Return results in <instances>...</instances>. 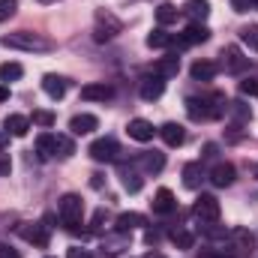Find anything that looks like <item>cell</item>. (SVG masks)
<instances>
[{
    "label": "cell",
    "instance_id": "44",
    "mask_svg": "<svg viewBox=\"0 0 258 258\" xmlns=\"http://www.w3.org/2000/svg\"><path fill=\"white\" fill-rule=\"evenodd\" d=\"M3 144H6V135H3V132H0V147H3Z\"/></svg>",
    "mask_w": 258,
    "mask_h": 258
},
{
    "label": "cell",
    "instance_id": "8",
    "mask_svg": "<svg viewBox=\"0 0 258 258\" xmlns=\"http://www.w3.org/2000/svg\"><path fill=\"white\" fill-rule=\"evenodd\" d=\"M138 93H141V99H144V102L159 99V96L165 93V78H159V75H147V78H141Z\"/></svg>",
    "mask_w": 258,
    "mask_h": 258
},
{
    "label": "cell",
    "instance_id": "15",
    "mask_svg": "<svg viewBox=\"0 0 258 258\" xmlns=\"http://www.w3.org/2000/svg\"><path fill=\"white\" fill-rule=\"evenodd\" d=\"M129 138H135V141H150L153 135H156V129H153V123L150 120H144V117H135V120H129Z\"/></svg>",
    "mask_w": 258,
    "mask_h": 258
},
{
    "label": "cell",
    "instance_id": "42",
    "mask_svg": "<svg viewBox=\"0 0 258 258\" xmlns=\"http://www.w3.org/2000/svg\"><path fill=\"white\" fill-rule=\"evenodd\" d=\"M90 186H93V189H99V186H102V174H93V180H90Z\"/></svg>",
    "mask_w": 258,
    "mask_h": 258
},
{
    "label": "cell",
    "instance_id": "35",
    "mask_svg": "<svg viewBox=\"0 0 258 258\" xmlns=\"http://www.w3.org/2000/svg\"><path fill=\"white\" fill-rule=\"evenodd\" d=\"M33 123H36V126H54V114H51V111H33Z\"/></svg>",
    "mask_w": 258,
    "mask_h": 258
},
{
    "label": "cell",
    "instance_id": "10",
    "mask_svg": "<svg viewBox=\"0 0 258 258\" xmlns=\"http://www.w3.org/2000/svg\"><path fill=\"white\" fill-rule=\"evenodd\" d=\"M234 177H237V171H234V165H231V162H216V165H213V171H210V183H213V186H219V189L231 186V183H234Z\"/></svg>",
    "mask_w": 258,
    "mask_h": 258
},
{
    "label": "cell",
    "instance_id": "6",
    "mask_svg": "<svg viewBox=\"0 0 258 258\" xmlns=\"http://www.w3.org/2000/svg\"><path fill=\"white\" fill-rule=\"evenodd\" d=\"M87 153H90L93 162H114L117 153H120V147H117L114 138H96V141L87 147Z\"/></svg>",
    "mask_w": 258,
    "mask_h": 258
},
{
    "label": "cell",
    "instance_id": "5",
    "mask_svg": "<svg viewBox=\"0 0 258 258\" xmlns=\"http://www.w3.org/2000/svg\"><path fill=\"white\" fill-rule=\"evenodd\" d=\"M120 30H123V24H120L111 12H105V9H99V12H96V33H93V36H96V42L114 39Z\"/></svg>",
    "mask_w": 258,
    "mask_h": 258
},
{
    "label": "cell",
    "instance_id": "17",
    "mask_svg": "<svg viewBox=\"0 0 258 258\" xmlns=\"http://www.w3.org/2000/svg\"><path fill=\"white\" fill-rule=\"evenodd\" d=\"M177 72H180V57H177V54L159 57V60L153 63V75H159V78H174Z\"/></svg>",
    "mask_w": 258,
    "mask_h": 258
},
{
    "label": "cell",
    "instance_id": "7",
    "mask_svg": "<svg viewBox=\"0 0 258 258\" xmlns=\"http://www.w3.org/2000/svg\"><path fill=\"white\" fill-rule=\"evenodd\" d=\"M51 225H42V222H27V225H21L18 228V234L27 240V243H33V246H39V249H45L48 246V240H51V231H48Z\"/></svg>",
    "mask_w": 258,
    "mask_h": 258
},
{
    "label": "cell",
    "instance_id": "28",
    "mask_svg": "<svg viewBox=\"0 0 258 258\" xmlns=\"http://www.w3.org/2000/svg\"><path fill=\"white\" fill-rule=\"evenodd\" d=\"M24 75V66L15 63V60H9V63H0V81L3 84H9V81H18Z\"/></svg>",
    "mask_w": 258,
    "mask_h": 258
},
{
    "label": "cell",
    "instance_id": "45",
    "mask_svg": "<svg viewBox=\"0 0 258 258\" xmlns=\"http://www.w3.org/2000/svg\"><path fill=\"white\" fill-rule=\"evenodd\" d=\"M144 258H162V255L159 252H150V255H144Z\"/></svg>",
    "mask_w": 258,
    "mask_h": 258
},
{
    "label": "cell",
    "instance_id": "9",
    "mask_svg": "<svg viewBox=\"0 0 258 258\" xmlns=\"http://www.w3.org/2000/svg\"><path fill=\"white\" fill-rule=\"evenodd\" d=\"M111 96H114V87L105 84V81H99V84H84V87H81V99H87V102H108Z\"/></svg>",
    "mask_w": 258,
    "mask_h": 258
},
{
    "label": "cell",
    "instance_id": "36",
    "mask_svg": "<svg viewBox=\"0 0 258 258\" xmlns=\"http://www.w3.org/2000/svg\"><path fill=\"white\" fill-rule=\"evenodd\" d=\"M240 93L243 96H258V78H243L240 81Z\"/></svg>",
    "mask_w": 258,
    "mask_h": 258
},
{
    "label": "cell",
    "instance_id": "46",
    "mask_svg": "<svg viewBox=\"0 0 258 258\" xmlns=\"http://www.w3.org/2000/svg\"><path fill=\"white\" fill-rule=\"evenodd\" d=\"M39 3H54V0H39Z\"/></svg>",
    "mask_w": 258,
    "mask_h": 258
},
{
    "label": "cell",
    "instance_id": "29",
    "mask_svg": "<svg viewBox=\"0 0 258 258\" xmlns=\"http://www.w3.org/2000/svg\"><path fill=\"white\" fill-rule=\"evenodd\" d=\"M168 237H171V243H174L177 249H192V243H195L192 231H186V228H174Z\"/></svg>",
    "mask_w": 258,
    "mask_h": 258
},
{
    "label": "cell",
    "instance_id": "2",
    "mask_svg": "<svg viewBox=\"0 0 258 258\" xmlns=\"http://www.w3.org/2000/svg\"><path fill=\"white\" fill-rule=\"evenodd\" d=\"M0 42H3L6 48H15V51H30V54H45V51H51V48H54V42H51V39H45V36H39V33H30V30H15V33H6Z\"/></svg>",
    "mask_w": 258,
    "mask_h": 258
},
{
    "label": "cell",
    "instance_id": "26",
    "mask_svg": "<svg viewBox=\"0 0 258 258\" xmlns=\"http://www.w3.org/2000/svg\"><path fill=\"white\" fill-rule=\"evenodd\" d=\"M183 186L186 189H198L201 186V162H186L183 165Z\"/></svg>",
    "mask_w": 258,
    "mask_h": 258
},
{
    "label": "cell",
    "instance_id": "20",
    "mask_svg": "<svg viewBox=\"0 0 258 258\" xmlns=\"http://www.w3.org/2000/svg\"><path fill=\"white\" fill-rule=\"evenodd\" d=\"M180 12H183V15H189L192 21H198V24H201V21L210 15V0H186Z\"/></svg>",
    "mask_w": 258,
    "mask_h": 258
},
{
    "label": "cell",
    "instance_id": "40",
    "mask_svg": "<svg viewBox=\"0 0 258 258\" xmlns=\"http://www.w3.org/2000/svg\"><path fill=\"white\" fill-rule=\"evenodd\" d=\"M9 168H12V165H9V159H6V156H0V177H3V174H9Z\"/></svg>",
    "mask_w": 258,
    "mask_h": 258
},
{
    "label": "cell",
    "instance_id": "38",
    "mask_svg": "<svg viewBox=\"0 0 258 258\" xmlns=\"http://www.w3.org/2000/svg\"><path fill=\"white\" fill-rule=\"evenodd\" d=\"M0 258H21L18 249H12L9 243H0Z\"/></svg>",
    "mask_w": 258,
    "mask_h": 258
},
{
    "label": "cell",
    "instance_id": "48",
    "mask_svg": "<svg viewBox=\"0 0 258 258\" xmlns=\"http://www.w3.org/2000/svg\"><path fill=\"white\" fill-rule=\"evenodd\" d=\"M255 174H258V168H255Z\"/></svg>",
    "mask_w": 258,
    "mask_h": 258
},
{
    "label": "cell",
    "instance_id": "43",
    "mask_svg": "<svg viewBox=\"0 0 258 258\" xmlns=\"http://www.w3.org/2000/svg\"><path fill=\"white\" fill-rule=\"evenodd\" d=\"M9 99V87L6 84H0V102H6Z\"/></svg>",
    "mask_w": 258,
    "mask_h": 258
},
{
    "label": "cell",
    "instance_id": "31",
    "mask_svg": "<svg viewBox=\"0 0 258 258\" xmlns=\"http://www.w3.org/2000/svg\"><path fill=\"white\" fill-rule=\"evenodd\" d=\"M240 39H243V45H249V51L258 54V24H246L240 30Z\"/></svg>",
    "mask_w": 258,
    "mask_h": 258
},
{
    "label": "cell",
    "instance_id": "32",
    "mask_svg": "<svg viewBox=\"0 0 258 258\" xmlns=\"http://www.w3.org/2000/svg\"><path fill=\"white\" fill-rule=\"evenodd\" d=\"M228 111L237 117V126H240V123H249V117H252L249 105H243V102H228Z\"/></svg>",
    "mask_w": 258,
    "mask_h": 258
},
{
    "label": "cell",
    "instance_id": "34",
    "mask_svg": "<svg viewBox=\"0 0 258 258\" xmlns=\"http://www.w3.org/2000/svg\"><path fill=\"white\" fill-rule=\"evenodd\" d=\"M18 12V0H0V21H9Z\"/></svg>",
    "mask_w": 258,
    "mask_h": 258
},
{
    "label": "cell",
    "instance_id": "22",
    "mask_svg": "<svg viewBox=\"0 0 258 258\" xmlns=\"http://www.w3.org/2000/svg\"><path fill=\"white\" fill-rule=\"evenodd\" d=\"M36 153H39V159H51V156H57V135L42 132V135L36 138Z\"/></svg>",
    "mask_w": 258,
    "mask_h": 258
},
{
    "label": "cell",
    "instance_id": "33",
    "mask_svg": "<svg viewBox=\"0 0 258 258\" xmlns=\"http://www.w3.org/2000/svg\"><path fill=\"white\" fill-rule=\"evenodd\" d=\"M72 153H75V144H72V138L57 135V156H60V159H69Z\"/></svg>",
    "mask_w": 258,
    "mask_h": 258
},
{
    "label": "cell",
    "instance_id": "14",
    "mask_svg": "<svg viewBox=\"0 0 258 258\" xmlns=\"http://www.w3.org/2000/svg\"><path fill=\"white\" fill-rule=\"evenodd\" d=\"M156 132L162 135V141H165L168 147H180V144L186 141V129L180 126V123H162Z\"/></svg>",
    "mask_w": 258,
    "mask_h": 258
},
{
    "label": "cell",
    "instance_id": "25",
    "mask_svg": "<svg viewBox=\"0 0 258 258\" xmlns=\"http://www.w3.org/2000/svg\"><path fill=\"white\" fill-rule=\"evenodd\" d=\"M183 12L174 6V3H159L156 6V21L162 24V27H168V24H177V18H180Z\"/></svg>",
    "mask_w": 258,
    "mask_h": 258
},
{
    "label": "cell",
    "instance_id": "41",
    "mask_svg": "<svg viewBox=\"0 0 258 258\" xmlns=\"http://www.w3.org/2000/svg\"><path fill=\"white\" fill-rule=\"evenodd\" d=\"M198 258H222V252H210V249H204V252H198Z\"/></svg>",
    "mask_w": 258,
    "mask_h": 258
},
{
    "label": "cell",
    "instance_id": "23",
    "mask_svg": "<svg viewBox=\"0 0 258 258\" xmlns=\"http://www.w3.org/2000/svg\"><path fill=\"white\" fill-rule=\"evenodd\" d=\"M177 207V201H174V192L171 189H156V195H153V213H171Z\"/></svg>",
    "mask_w": 258,
    "mask_h": 258
},
{
    "label": "cell",
    "instance_id": "19",
    "mask_svg": "<svg viewBox=\"0 0 258 258\" xmlns=\"http://www.w3.org/2000/svg\"><path fill=\"white\" fill-rule=\"evenodd\" d=\"M216 72H219V66L213 63V60H195L189 66V75H192L195 81H213Z\"/></svg>",
    "mask_w": 258,
    "mask_h": 258
},
{
    "label": "cell",
    "instance_id": "27",
    "mask_svg": "<svg viewBox=\"0 0 258 258\" xmlns=\"http://www.w3.org/2000/svg\"><path fill=\"white\" fill-rule=\"evenodd\" d=\"M147 45L150 48H171L174 45V33H165L162 27H156L153 33H147Z\"/></svg>",
    "mask_w": 258,
    "mask_h": 258
},
{
    "label": "cell",
    "instance_id": "37",
    "mask_svg": "<svg viewBox=\"0 0 258 258\" xmlns=\"http://www.w3.org/2000/svg\"><path fill=\"white\" fill-rule=\"evenodd\" d=\"M231 6H234V12H240V15H243V12H249V9H252V0H231Z\"/></svg>",
    "mask_w": 258,
    "mask_h": 258
},
{
    "label": "cell",
    "instance_id": "16",
    "mask_svg": "<svg viewBox=\"0 0 258 258\" xmlns=\"http://www.w3.org/2000/svg\"><path fill=\"white\" fill-rule=\"evenodd\" d=\"M42 90H45L51 99H63L66 90H69V81H66L63 75H45V78H42Z\"/></svg>",
    "mask_w": 258,
    "mask_h": 258
},
{
    "label": "cell",
    "instance_id": "12",
    "mask_svg": "<svg viewBox=\"0 0 258 258\" xmlns=\"http://www.w3.org/2000/svg\"><path fill=\"white\" fill-rule=\"evenodd\" d=\"M138 168H141L144 174H159V171L165 168V153H159V150L141 153V156H138Z\"/></svg>",
    "mask_w": 258,
    "mask_h": 258
},
{
    "label": "cell",
    "instance_id": "4",
    "mask_svg": "<svg viewBox=\"0 0 258 258\" xmlns=\"http://www.w3.org/2000/svg\"><path fill=\"white\" fill-rule=\"evenodd\" d=\"M219 213H222V207H219L216 195H198V201L192 204V216L198 219L201 228L216 225V222H219Z\"/></svg>",
    "mask_w": 258,
    "mask_h": 258
},
{
    "label": "cell",
    "instance_id": "18",
    "mask_svg": "<svg viewBox=\"0 0 258 258\" xmlns=\"http://www.w3.org/2000/svg\"><path fill=\"white\" fill-rule=\"evenodd\" d=\"M96 126H99V120H96L93 114H75V117L69 120V132H72V135H90Z\"/></svg>",
    "mask_w": 258,
    "mask_h": 258
},
{
    "label": "cell",
    "instance_id": "39",
    "mask_svg": "<svg viewBox=\"0 0 258 258\" xmlns=\"http://www.w3.org/2000/svg\"><path fill=\"white\" fill-rule=\"evenodd\" d=\"M66 258H90V252H87V249H78V246H72V249L66 252Z\"/></svg>",
    "mask_w": 258,
    "mask_h": 258
},
{
    "label": "cell",
    "instance_id": "24",
    "mask_svg": "<svg viewBox=\"0 0 258 258\" xmlns=\"http://www.w3.org/2000/svg\"><path fill=\"white\" fill-rule=\"evenodd\" d=\"M141 225H147V219H144L141 213H120V216L114 219V228L123 231V234H129L132 228H141Z\"/></svg>",
    "mask_w": 258,
    "mask_h": 258
},
{
    "label": "cell",
    "instance_id": "21",
    "mask_svg": "<svg viewBox=\"0 0 258 258\" xmlns=\"http://www.w3.org/2000/svg\"><path fill=\"white\" fill-rule=\"evenodd\" d=\"M3 129H6V135L24 138V135H27V129H30V120H27L24 114H9V117L3 120Z\"/></svg>",
    "mask_w": 258,
    "mask_h": 258
},
{
    "label": "cell",
    "instance_id": "3",
    "mask_svg": "<svg viewBox=\"0 0 258 258\" xmlns=\"http://www.w3.org/2000/svg\"><path fill=\"white\" fill-rule=\"evenodd\" d=\"M57 216H60V222H63L69 231H78L81 216H84V201H81V195L66 192L63 198L57 201Z\"/></svg>",
    "mask_w": 258,
    "mask_h": 258
},
{
    "label": "cell",
    "instance_id": "13",
    "mask_svg": "<svg viewBox=\"0 0 258 258\" xmlns=\"http://www.w3.org/2000/svg\"><path fill=\"white\" fill-rule=\"evenodd\" d=\"M210 39V30L204 27V24H198L192 21L183 33H180V45H201V42H207Z\"/></svg>",
    "mask_w": 258,
    "mask_h": 258
},
{
    "label": "cell",
    "instance_id": "1",
    "mask_svg": "<svg viewBox=\"0 0 258 258\" xmlns=\"http://www.w3.org/2000/svg\"><path fill=\"white\" fill-rule=\"evenodd\" d=\"M186 111L192 120H219L228 111V99L225 93H204V96H189L186 99Z\"/></svg>",
    "mask_w": 258,
    "mask_h": 258
},
{
    "label": "cell",
    "instance_id": "30",
    "mask_svg": "<svg viewBox=\"0 0 258 258\" xmlns=\"http://www.w3.org/2000/svg\"><path fill=\"white\" fill-rule=\"evenodd\" d=\"M120 177H123V189H126V192H141V186H144V180H141V174H138V171H126V168H123V174H120Z\"/></svg>",
    "mask_w": 258,
    "mask_h": 258
},
{
    "label": "cell",
    "instance_id": "11",
    "mask_svg": "<svg viewBox=\"0 0 258 258\" xmlns=\"http://www.w3.org/2000/svg\"><path fill=\"white\" fill-rule=\"evenodd\" d=\"M222 57H225V69L234 72V75H240V72L249 66V57H243V51H240L237 45H225V48H222Z\"/></svg>",
    "mask_w": 258,
    "mask_h": 258
},
{
    "label": "cell",
    "instance_id": "47",
    "mask_svg": "<svg viewBox=\"0 0 258 258\" xmlns=\"http://www.w3.org/2000/svg\"><path fill=\"white\" fill-rule=\"evenodd\" d=\"M255 3H258V0H252V6H255Z\"/></svg>",
    "mask_w": 258,
    "mask_h": 258
}]
</instances>
